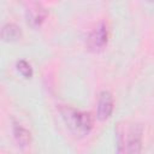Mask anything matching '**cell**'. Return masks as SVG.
Returning <instances> with one entry per match:
<instances>
[{"label":"cell","instance_id":"obj_6","mask_svg":"<svg viewBox=\"0 0 154 154\" xmlns=\"http://www.w3.org/2000/svg\"><path fill=\"white\" fill-rule=\"evenodd\" d=\"M22 30L14 23H5L1 28V38L4 41H16L20 37Z\"/></svg>","mask_w":154,"mask_h":154},{"label":"cell","instance_id":"obj_4","mask_svg":"<svg viewBox=\"0 0 154 154\" xmlns=\"http://www.w3.org/2000/svg\"><path fill=\"white\" fill-rule=\"evenodd\" d=\"M113 112V96L108 90H103L99 95L97 100V118L103 120L107 119Z\"/></svg>","mask_w":154,"mask_h":154},{"label":"cell","instance_id":"obj_5","mask_svg":"<svg viewBox=\"0 0 154 154\" xmlns=\"http://www.w3.org/2000/svg\"><path fill=\"white\" fill-rule=\"evenodd\" d=\"M142 134H143L142 126L135 125L131 128L125 144L128 154H140L142 149Z\"/></svg>","mask_w":154,"mask_h":154},{"label":"cell","instance_id":"obj_1","mask_svg":"<svg viewBox=\"0 0 154 154\" xmlns=\"http://www.w3.org/2000/svg\"><path fill=\"white\" fill-rule=\"evenodd\" d=\"M60 113L66 126L76 135H85L90 131L93 122L89 113L70 106H63L60 108Z\"/></svg>","mask_w":154,"mask_h":154},{"label":"cell","instance_id":"obj_3","mask_svg":"<svg viewBox=\"0 0 154 154\" xmlns=\"http://www.w3.org/2000/svg\"><path fill=\"white\" fill-rule=\"evenodd\" d=\"M46 16H47V11L40 2L28 4V7L25 10V18H26L28 24L36 28L42 24Z\"/></svg>","mask_w":154,"mask_h":154},{"label":"cell","instance_id":"obj_8","mask_svg":"<svg viewBox=\"0 0 154 154\" xmlns=\"http://www.w3.org/2000/svg\"><path fill=\"white\" fill-rule=\"evenodd\" d=\"M16 66H17V70L19 71V73H20L23 77L30 78V77L32 76V67H31V65H30L26 60H24V59L18 60Z\"/></svg>","mask_w":154,"mask_h":154},{"label":"cell","instance_id":"obj_2","mask_svg":"<svg viewBox=\"0 0 154 154\" xmlns=\"http://www.w3.org/2000/svg\"><path fill=\"white\" fill-rule=\"evenodd\" d=\"M108 41V30L107 25L102 22L100 23L87 37V47L89 51L99 52L103 49Z\"/></svg>","mask_w":154,"mask_h":154},{"label":"cell","instance_id":"obj_7","mask_svg":"<svg viewBox=\"0 0 154 154\" xmlns=\"http://www.w3.org/2000/svg\"><path fill=\"white\" fill-rule=\"evenodd\" d=\"M13 135L20 146H26L30 142V132L18 123H13Z\"/></svg>","mask_w":154,"mask_h":154}]
</instances>
